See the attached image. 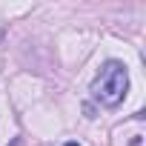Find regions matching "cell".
<instances>
[{"instance_id":"6da1fadb","label":"cell","mask_w":146,"mask_h":146,"mask_svg":"<svg viewBox=\"0 0 146 146\" xmlns=\"http://www.w3.org/2000/svg\"><path fill=\"white\" fill-rule=\"evenodd\" d=\"M126 92H129V72H126V66L117 63V60H109L100 69V75L95 78V83H92V98L100 106L115 109V106L123 103Z\"/></svg>"},{"instance_id":"7a4b0ae2","label":"cell","mask_w":146,"mask_h":146,"mask_svg":"<svg viewBox=\"0 0 146 146\" xmlns=\"http://www.w3.org/2000/svg\"><path fill=\"white\" fill-rule=\"evenodd\" d=\"M66 146H80V143H75V140H72V143H66Z\"/></svg>"}]
</instances>
